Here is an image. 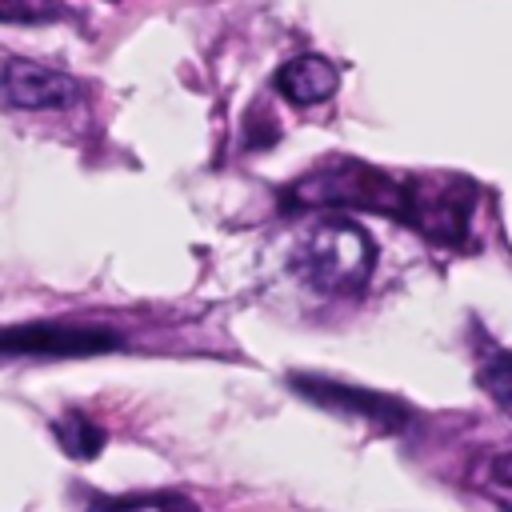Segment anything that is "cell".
<instances>
[{"label": "cell", "instance_id": "obj_7", "mask_svg": "<svg viewBox=\"0 0 512 512\" xmlns=\"http://www.w3.org/2000/svg\"><path fill=\"white\" fill-rule=\"evenodd\" d=\"M272 84H276V92H280L288 104H296V108H312V104H324V100L336 96V88H340V72H336L332 60L304 52V56L284 60V64L276 68Z\"/></svg>", "mask_w": 512, "mask_h": 512}, {"label": "cell", "instance_id": "obj_8", "mask_svg": "<svg viewBox=\"0 0 512 512\" xmlns=\"http://www.w3.org/2000/svg\"><path fill=\"white\" fill-rule=\"evenodd\" d=\"M52 432H56L60 448H64L72 460H92V456H100V448H104V440H108V432H104L96 420H88L84 412H64L60 420H52Z\"/></svg>", "mask_w": 512, "mask_h": 512}, {"label": "cell", "instance_id": "obj_5", "mask_svg": "<svg viewBox=\"0 0 512 512\" xmlns=\"http://www.w3.org/2000/svg\"><path fill=\"white\" fill-rule=\"evenodd\" d=\"M124 348V336L108 324L76 320H28L0 328V356H36V360H72Z\"/></svg>", "mask_w": 512, "mask_h": 512}, {"label": "cell", "instance_id": "obj_10", "mask_svg": "<svg viewBox=\"0 0 512 512\" xmlns=\"http://www.w3.org/2000/svg\"><path fill=\"white\" fill-rule=\"evenodd\" d=\"M92 512H200L192 500L176 492H156V496H124V500H104Z\"/></svg>", "mask_w": 512, "mask_h": 512}, {"label": "cell", "instance_id": "obj_11", "mask_svg": "<svg viewBox=\"0 0 512 512\" xmlns=\"http://www.w3.org/2000/svg\"><path fill=\"white\" fill-rule=\"evenodd\" d=\"M68 16L60 0H0V24H52Z\"/></svg>", "mask_w": 512, "mask_h": 512}, {"label": "cell", "instance_id": "obj_4", "mask_svg": "<svg viewBox=\"0 0 512 512\" xmlns=\"http://www.w3.org/2000/svg\"><path fill=\"white\" fill-rule=\"evenodd\" d=\"M288 388L304 400H312L316 408L340 416V420H360L384 436H396L412 424V408L400 404L396 396H384L376 388H364V384H344V380H332V376H312V372H292L288 376Z\"/></svg>", "mask_w": 512, "mask_h": 512}, {"label": "cell", "instance_id": "obj_9", "mask_svg": "<svg viewBox=\"0 0 512 512\" xmlns=\"http://www.w3.org/2000/svg\"><path fill=\"white\" fill-rule=\"evenodd\" d=\"M476 380L488 392V400L512 420V348H488L480 356Z\"/></svg>", "mask_w": 512, "mask_h": 512}, {"label": "cell", "instance_id": "obj_2", "mask_svg": "<svg viewBox=\"0 0 512 512\" xmlns=\"http://www.w3.org/2000/svg\"><path fill=\"white\" fill-rule=\"evenodd\" d=\"M292 276L320 296H360L376 268V240L356 220H324L292 252Z\"/></svg>", "mask_w": 512, "mask_h": 512}, {"label": "cell", "instance_id": "obj_3", "mask_svg": "<svg viewBox=\"0 0 512 512\" xmlns=\"http://www.w3.org/2000/svg\"><path fill=\"white\" fill-rule=\"evenodd\" d=\"M480 204V188L456 172H416L408 176V208L404 228L440 244V248H468L472 216Z\"/></svg>", "mask_w": 512, "mask_h": 512}, {"label": "cell", "instance_id": "obj_6", "mask_svg": "<svg viewBox=\"0 0 512 512\" xmlns=\"http://www.w3.org/2000/svg\"><path fill=\"white\" fill-rule=\"evenodd\" d=\"M0 96L12 104V108H24V112H48V108H72L80 104L84 96V84L60 68H48V64H36V60H4L0 68Z\"/></svg>", "mask_w": 512, "mask_h": 512}, {"label": "cell", "instance_id": "obj_12", "mask_svg": "<svg viewBox=\"0 0 512 512\" xmlns=\"http://www.w3.org/2000/svg\"><path fill=\"white\" fill-rule=\"evenodd\" d=\"M488 476H492L500 488H512V448H508V452H500V456H492Z\"/></svg>", "mask_w": 512, "mask_h": 512}, {"label": "cell", "instance_id": "obj_1", "mask_svg": "<svg viewBox=\"0 0 512 512\" xmlns=\"http://www.w3.org/2000/svg\"><path fill=\"white\" fill-rule=\"evenodd\" d=\"M284 204L292 208H352V212H376L404 224L408 208V176H392L368 160L336 156L304 172L284 188Z\"/></svg>", "mask_w": 512, "mask_h": 512}]
</instances>
